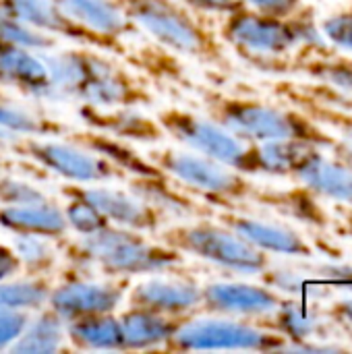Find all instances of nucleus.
<instances>
[{
  "instance_id": "40",
  "label": "nucleus",
  "mask_w": 352,
  "mask_h": 354,
  "mask_svg": "<svg viewBox=\"0 0 352 354\" xmlns=\"http://www.w3.org/2000/svg\"><path fill=\"white\" fill-rule=\"evenodd\" d=\"M324 37H328L330 44L352 52V10H344V12H336L328 19L322 21L319 25Z\"/></svg>"
},
{
  "instance_id": "36",
  "label": "nucleus",
  "mask_w": 352,
  "mask_h": 354,
  "mask_svg": "<svg viewBox=\"0 0 352 354\" xmlns=\"http://www.w3.org/2000/svg\"><path fill=\"white\" fill-rule=\"evenodd\" d=\"M305 71L315 77L326 87H334L336 91L352 97V62L346 58H322L307 62Z\"/></svg>"
},
{
  "instance_id": "45",
  "label": "nucleus",
  "mask_w": 352,
  "mask_h": 354,
  "mask_svg": "<svg viewBox=\"0 0 352 354\" xmlns=\"http://www.w3.org/2000/svg\"><path fill=\"white\" fill-rule=\"evenodd\" d=\"M21 274V261L12 247L0 245V282H6Z\"/></svg>"
},
{
  "instance_id": "22",
  "label": "nucleus",
  "mask_w": 352,
  "mask_h": 354,
  "mask_svg": "<svg viewBox=\"0 0 352 354\" xmlns=\"http://www.w3.org/2000/svg\"><path fill=\"white\" fill-rule=\"evenodd\" d=\"M56 4L68 19L108 41L122 46V37L135 31L116 0H56Z\"/></svg>"
},
{
  "instance_id": "29",
  "label": "nucleus",
  "mask_w": 352,
  "mask_h": 354,
  "mask_svg": "<svg viewBox=\"0 0 352 354\" xmlns=\"http://www.w3.org/2000/svg\"><path fill=\"white\" fill-rule=\"evenodd\" d=\"M313 145L295 139L253 143V174L290 176L295 166Z\"/></svg>"
},
{
  "instance_id": "15",
  "label": "nucleus",
  "mask_w": 352,
  "mask_h": 354,
  "mask_svg": "<svg viewBox=\"0 0 352 354\" xmlns=\"http://www.w3.org/2000/svg\"><path fill=\"white\" fill-rule=\"evenodd\" d=\"M129 305L187 319L201 307V286L185 276H154L129 286Z\"/></svg>"
},
{
  "instance_id": "39",
  "label": "nucleus",
  "mask_w": 352,
  "mask_h": 354,
  "mask_svg": "<svg viewBox=\"0 0 352 354\" xmlns=\"http://www.w3.org/2000/svg\"><path fill=\"white\" fill-rule=\"evenodd\" d=\"M50 199L41 189L12 176H0V205H27Z\"/></svg>"
},
{
  "instance_id": "28",
  "label": "nucleus",
  "mask_w": 352,
  "mask_h": 354,
  "mask_svg": "<svg viewBox=\"0 0 352 354\" xmlns=\"http://www.w3.org/2000/svg\"><path fill=\"white\" fill-rule=\"evenodd\" d=\"M259 276L266 286H270L272 290L288 299H301V301L319 305L328 301L332 292V288L324 280L313 278L295 268H270L268 266Z\"/></svg>"
},
{
  "instance_id": "34",
  "label": "nucleus",
  "mask_w": 352,
  "mask_h": 354,
  "mask_svg": "<svg viewBox=\"0 0 352 354\" xmlns=\"http://www.w3.org/2000/svg\"><path fill=\"white\" fill-rule=\"evenodd\" d=\"M259 197V195H257ZM263 199L266 203H270L272 207L297 218V220H307L311 224H317V226H324L328 222L326 214L319 209V205L311 199V191L307 189V193L299 191V193H270V195H263L259 197Z\"/></svg>"
},
{
  "instance_id": "1",
  "label": "nucleus",
  "mask_w": 352,
  "mask_h": 354,
  "mask_svg": "<svg viewBox=\"0 0 352 354\" xmlns=\"http://www.w3.org/2000/svg\"><path fill=\"white\" fill-rule=\"evenodd\" d=\"M64 255L75 270H98L106 278L172 272L185 261V255L166 243H154L145 232L116 224L79 236L66 245Z\"/></svg>"
},
{
  "instance_id": "7",
  "label": "nucleus",
  "mask_w": 352,
  "mask_h": 354,
  "mask_svg": "<svg viewBox=\"0 0 352 354\" xmlns=\"http://www.w3.org/2000/svg\"><path fill=\"white\" fill-rule=\"evenodd\" d=\"M151 164L180 185L222 201H245L257 197V187L247 174L189 149H158L149 153Z\"/></svg>"
},
{
  "instance_id": "48",
  "label": "nucleus",
  "mask_w": 352,
  "mask_h": 354,
  "mask_svg": "<svg viewBox=\"0 0 352 354\" xmlns=\"http://www.w3.org/2000/svg\"><path fill=\"white\" fill-rule=\"evenodd\" d=\"M349 340H351V342H352V328H351V330H349Z\"/></svg>"
},
{
  "instance_id": "46",
  "label": "nucleus",
  "mask_w": 352,
  "mask_h": 354,
  "mask_svg": "<svg viewBox=\"0 0 352 354\" xmlns=\"http://www.w3.org/2000/svg\"><path fill=\"white\" fill-rule=\"evenodd\" d=\"M326 317L332 319V322H336V324H342V326H346V328H352V297L334 303V305L326 311Z\"/></svg>"
},
{
  "instance_id": "8",
  "label": "nucleus",
  "mask_w": 352,
  "mask_h": 354,
  "mask_svg": "<svg viewBox=\"0 0 352 354\" xmlns=\"http://www.w3.org/2000/svg\"><path fill=\"white\" fill-rule=\"evenodd\" d=\"M15 153L29 158L44 170L75 185H98L122 176V170L98 151L77 141H56L52 137H21L10 141Z\"/></svg>"
},
{
  "instance_id": "19",
  "label": "nucleus",
  "mask_w": 352,
  "mask_h": 354,
  "mask_svg": "<svg viewBox=\"0 0 352 354\" xmlns=\"http://www.w3.org/2000/svg\"><path fill=\"white\" fill-rule=\"evenodd\" d=\"M0 85L35 100H50V77L39 52L0 39Z\"/></svg>"
},
{
  "instance_id": "37",
  "label": "nucleus",
  "mask_w": 352,
  "mask_h": 354,
  "mask_svg": "<svg viewBox=\"0 0 352 354\" xmlns=\"http://www.w3.org/2000/svg\"><path fill=\"white\" fill-rule=\"evenodd\" d=\"M303 112L313 118L317 124L322 127H328L332 129L338 139H346L352 143V112H349L346 108H336L332 104H326V102H319L315 97L311 100H303Z\"/></svg>"
},
{
  "instance_id": "6",
  "label": "nucleus",
  "mask_w": 352,
  "mask_h": 354,
  "mask_svg": "<svg viewBox=\"0 0 352 354\" xmlns=\"http://www.w3.org/2000/svg\"><path fill=\"white\" fill-rule=\"evenodd\" d=\"M166 137L185 149L218 160L243 174H253V143L239 139L207 114L187 108H164L156 116Z\"/></svg>"
},
{
  "instance_id": "35",
  "label": "nucleus",
  "mask_w": 352,
  "mask_h": 354,
  "mask_svg": "<svg viewBox=\"0 0 352 354\" xmlns=\"http://www.w3.org/2000/svg\"><path fill=\"white\" fill-rule=\"evenodd\" d=\"M0 39L17 44L21 48L33 50V52H46V50H54L56 39L44 31H37L35 27L21 23L12 17H6L0 12Z\"/></svg>"
},
{
  "instance_id": "3",
  "label": "nucleus",
  "mask_w": 352,
  "mask_h": 354,
  "mask_svg": "<svg viewBox=\"0 0 352 354\" xmlns=\"http://www.w3.org/2000/svg\"><path fill=\"white\" fill-rule=\"evenodd\" d=\"M135 27L180 56L216 62L222 58L218 39L183 4L174 0H116Z\"/></svg>"
},
{
  "instance_id": "41",
  "label": "nucleus",
  "mask_w": 352,
  "mask_h": 354,
  "mask_svg": "<svg viewBox=\"0 0 352 354\" xmlns=\"http://www.w3.org/2000/svg\"><path fill=\"white\" fill-rule=\"evenodd\" d=\"M29 311H0V353L8 351L29 322Z\"/></svg>"
},
{
  "instance_id": "2",
  "label": "nucleus",
  "mask_w": 352,
  "mask_h": 354,
  "mask_svg": "<svg viewBox=\"0 0 352 354\" xmlns=\"http://www.w3.org/2000/svg\"><path fill=\"white\" fill-rule=\"evenodd\" d=\"M203 104L205 114L210 118H214L232 135L249 143L295 139L309 143L317 149L330 151L336 143V137H332L305 112L272 106L259 100L224 95L216 91H207L203 95Z\"/></svg>"
},
{
  "instance_id": "31",
  "label": "nucleus",
  "mask_w": 352,
  "mask_h": 354,
  "mask_svg": "<svg viewBox=\"0 0 352 354\" xmlns=\"http://www.w3.org/2000/svg\"><path fill=\"white\" fill-rule=\"evenodd\" d=\"M77 143L98 151L100 156L108 158L112 164H116L120 170H129L137 176H158L162 174L151 160H143L139 153H135L131 147H127V143H122V139L104 135V133H87V135H79V139H75Z\"/></svg>"
},
{
  "instance_id": "44",
  "label": "nucleus",
  "mask_w": 352,
  "mask_h": 354,
  "mask_svg": "<svg viewBox=\"0 0 352 354\" xmlns=\"http://www.w3.org/2000/svg\"><path fill=\"white\" fill-rule=\"evenodd\" d=\"M180 2L197 12H210V15H228L245 6L241 0H180Z\"/></svg>"
},
{
  "instance_id": "20",
  "label": "nucleus",
  "mask_w": 352,
  "mask_h": 354,
  "mask_svg": "<svg viewBox=\"0 0 352 354\" xmlns=\"http://www.w3.org/2000/svg\"><path fill=\"white\" fill-rule=\"evenodd\" d=\"M77 114L93 131L122 141H160L166 137L158 120L143 116L137 108H93L79 104Z\"/></svg>"
},
{
  "instance_id": "26",
  "label": "nucleus",
  "mask_w": 352,
  "mask_h": 354,
  "mask_svg": "<svg viewBox=\"0 0 352 354\" xmlns=\"http://www.w3.org/2000/svg\"><path fill=\"white\" fill-rule=\"evenodd\" d=\"M66 133L62 124L50 120L8 95L0 93V141H15L21 137H58Z\"/></svg>"
},
{
  "instance_id": "12",
  "label": "nucleus",
  "mask_w": 352,
  "mask_h": 354,
  "mask_svg": "<svg viewBox=\"0 0 352 354\" xmlns=\"http://www.w3.org/2000/svg\"><path fill=\"white\" fill-rule=\"evenodd\" d=\"M0 12L6 17H12L21 23H27L35 27L37 31H44L52 37H62L68 41H75L79 46L122 54L124 46L108 41L89 29L81 27L73 19H68L56 4V0H0Z\"/></svg>"
},
{
  "instance_id": "18",
  "label": "nucleus",
  "mask_w": 352,
  "mask_h": 354,
  "mask_svg": "<svg viewBox=\"0 0 352 354\" xmlns=\"http://www.w3.org/2000/svg\"><path fill=\"white\" fill-rule=\"evenodd\" d=\"M75 102L93 108H139L151 104V93L116 62L108 73L85 83Z\"/></svg>"
},
{
  "instance_id": "11",
  "label": "nucleus",
  "mask_w": 352,
  "mask_h": 354,
  "mask_svg": "<svg viewBox=\"0 0 352 354\" xmlns=\"http://www.w3.org/2000/svg\"><path fill=\"white\" fill-rule=\"evenodd\" d=\"M64 197H77L91 203L110 224L133 228L139 232H158L166 224V216L133 191L98 185H68Z\"/></svg>"
},
{
  "instance_id": "21",
  "label": "nucleus",
  "mask_w": 352,
  "mask_h": 354,
  "mask_svg": "<svg viewBox=\"0 0 352 354\" xmlns=\"http://www.w3.org/2000/svg\"><path fill=\"white\" fill-rule=\"evenodd\" d=\"M0 228L12 234L60 241L68 232V222L64 209L46 199L27 205H0Z\"/></svg>"
},
{
  "instance_id": "25",
  "label": "nucleus",
  "mask_w": 352,
  "mask_h": 354,
  "mask_svg": "<svg viewBox=\"0 0 352 354\" xmlns=\"http://www.w3.org/2000/svg\"><path fill=\"white\" fill-rule=\"evenodd\" d=\"M66 342L75 351H124L120 319L114 313L87 315L68 322Z\"/></svg>"
},
{
  "instance_id": "24",
  "label": "nucleus",
  "mask_w": 352,
  "mask_h": 354,
  "mask_svg": "<svg viewBox=\"0 0 352 354\" xmlns=\"http://www.w3.org/2000/svg\"><path fill=\"white\" fill-rule=\"evenodd\" d=\"M270 330L282 334L288 342H307V340H326L328 324L326 313L317 309V303L288 299L284 297L278 309L270 315Z\"/></svg>"
},
{
  "instance_id": "9",
  "label": "nucleus",
  "mask_w": 352,
  "mask_h": 354,
  "mask_svg": "<svg viewBox=\"0 0 352 354\" xmlns=\"http://www.w3.org/2000/svg\"><path fill=\"white\" fill-rule=\"evenodd\" d=\"M220 35L226 44L251 56H280L299 46L290 19H278L241 6L226 15Z\"/></svg>"
},
{
  "instance_id": "4",
  "label": "nucleus",
  "mask_w": 352,
  "mask_h": 354,
  "mask_svg": "<svg viewBox=\"0 0 352 354\" xmlns=\"http://www.w3.org/2000/svg\"><path fill=\"white\" fill-rule=\"evenodd\" d=\"M162 243L183 255L243 276H259L270 266L268 253L255 249L222 222L197 220L170 224L162 230Z\"/></svg>"
},
{
  "instance_id": "17",
  "label": "nucleus",
  "mask_w": 352,
  "mask_h": 354,
  "mask_svg": "<svg viewBox=\"0 0 352 354\" xmlns=\"http://www.w3.org/2000/svg\"><path fill=\"white\" fill-rule=\"evenodd\" d=\"M290 176L313 195L352 205V168L334 156H326V149L311 147Z\"/></svg>"
},
{
  "instance_id": "14",
  "label": "nucleus",
  "mask_w": 352,
  "mask_h": 354,
  "mask_svg": "<svg viewBox=\"0 0 352 354\" xmlns=\"http://www.w3.org/2000/svg\"><path fill=\"white\" fill-rule=\"evenodd\" d=\"M48 77H50V100L75 102L77 93L91 79L108 73L116 62L95 52V48H77L62 52H39Z\"/></svg>"
},
{
  "instance_id": "23",
  "label": "nucleus",
  "mask_w": 352,
  "mask_h": 354,
  "mask_svg": "<svg viewBox=\"0 0 352 354\" xmlns=\"http://www.w3.org/2000/svg\"><path fill=\"white\" fill-rule=\"evenodd\" d=\"M124 351H164L185 319L160 315L147 309L129 307L118 315Z\"/></svg>"
},
{
  "instance_id": "10",
  "label": "nucleus",
  "mask_w": 352,
  "mask_h": 354,
  "mask_svg": "<svg viewBox=\"0 0 352 354\" xmlns=\"http://www.w3.org/2000/svg\"><path fill=\"white\" fill-rule=\"evenodd\" d=\"M129 278H71L58 286H52L46 307H50L64 324L87 317L114 313L129 292Z\"/></svg>"
},
{
  "instance_id": "16",
  "label": "nucleus",
  "mask_w": 352,
  "mask_h": 354,
  "mask_svg": "<svg viewBox=\"0 0 352 354\" xmlns=\"http://www.w3.org/2000/svg\"><path fill=\"white\" fill-rule=\"evenodd\" d=\"M222 224L232 228L239 236H243L247 243H251L255 249L263 253L274 255H286V257H311L313 249L309 243L290 226L280 222H268L253 216L237 214V212H222L218 216Z\"/></svg>"
},
{
  "instance_id": "32",
  "label": "nucleus",
  "mask_w": 352,
  "mask_h": 354,
  "mask_svg": "<svg viewBox=\"0 0 352 354\" xmlns=\"http://www.w3.org/2000/svg\"><path fill=\"white\" fill-rule=\"evenodd\" d=\"M131 191L137 193L139 197H143L156 209H160L166 216V220L170 216L189 218L195 212L191 199H187L185 195H180L178 191L170 189L164 183V174H158V176H137L131 183Z\"/></svg>"
},
{
  "instance_id": "38",
  "label": "nucleus",
  "mask_w": 352,
  "mask_h": 354,
  "mask_svg": "<svg viewBox=\"0 0 352 354\" xmlns=\"http://www.w3.org/2000/svg\"><path fill=\"white\" fill-rule=\"evenodd\" d=\"M66 207L64 209V216H66V222H68V228L75 230L79 236H85V234H93L98 230H102L104 226H108L110 222L87 201L83 199H77V197H66Z\"/></svg>"
},
{
  "instance_id": "13",
  "label": "nucleus",
  "mask_w": 352,
  "mask_h": 354,
  "mask_svg": "<svg viewBox=\"0 0 352 354\" xmlns=\"http://www.w3.org/2000/svg\"><path fill=\"white\" fill-rule=\"evenodd\" d=\"M282 295L266 284L210 282L201 286V307L210 315L226 317H270L282 303Z\"/></svg>"
},
{
  "instance_id": "47",
  "label": "nucleus",
  "mask_w": 352,
  "mask_h": 354,
  "mask_svg": "<svg viewBox=\"0 0 352 354\" xmlns=\"http://www.w3.org/2000/svg\"><path fill=\"white\" fill-rule=\"evenodd\" d=\"M332 151H334V158H338L340 162H344L346 166H351L352 168V143L351 141H346V139H336V143H334Z\"/></svg>"
},
{
  "instance_id": "33",
  "label": "nucleus",
  "mask_w": 352,
  "mask_h": 354,
  "mask_svg": "<svg viewBox=\"0 0 352 354\" xmlns=\"http://www.w3.org/2000/svg\"><path fill=\"white\" fill-rule=\"evenodd\" d=\"M21 261V272L25 276H50L56 266V249L52 239L15 234L10 245Z\"/></svg>"
},
{
  "instance_id": "42",
  "label": "nucleus",
  "mask_w": 352,
  "mask_h": 354,
  "mask_svg": "<svg viewBox=\"0 0 352 354\" xmlns=\"http://www.w3.org/2000/svg\"><path fill=\"white\" fill-rule=\"evenodd\" d=\"M317 278L328 286L344 290L352 297V263H322L315 268Z\"/></svg>"
},
{
  "instance_id": "27",
  "label": "nucleus",
  "mask_w": 352,
  "mask_h": 354,
  "mask_svg": "<svg viewBox=\"0 0 352 354\" xmlns=\"http://www.w3.org/2000/svg\"><path fill=\"white\" fill-rule=\"evenodd\" d=\"M66 324L50 309H37V315L29 317L21 336L12 342L8 353L15 354H52L64 348Z\"/></svg>"
},
{
  "instance_id": "30",
  "label": "nucleus",
  "mask_w": 352,
  "mask_h": 354,
  "mask_svg": "<svg viewBox=\"0 0 352 354\" xmlns=\"http://www.w3.org/2000/svg\"><path fill=\"white\" fill-rule=\"evenodd\" d=\"M50 276H25L0 282V311H37L52 292Z\"/></svg>"
},
{
  "instance_id": "5",
  "label": "nucleus",
  "mask_w": 352,
  "mask_h": 354,
  "mask_svg": "<svg viewBox=\"0 0 352 354\" xmlns=\"http://www.w3.org/2000/svg\"><path fill=\"white\" fill-rule=\"evenodd\" d=\"M288 340L268 326L253 324L245 317L210 315L187 317L164 351L168 353H205V351H282Z\"/></svg>"
},
{
  "instance_id": "43",
  "label": "nucleus",
  "mask_w": 352,
  "mask_h": 354,
  "mask_svg": "<svg viewBox=\"0 0 352 354\" xmlns=\"http://www.w3.org/2000/svg\"><path fill=\"white\" fill-rule=\"evenodd\" d=\"M241 2L257 12L278 19H288L301 8V0H241Z\"/></svg>"
}]
</instances>
